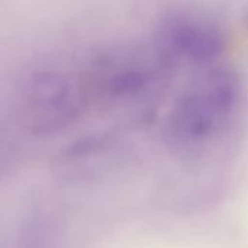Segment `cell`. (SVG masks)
Returning a JSON list of instances; mask_svg holds the SVG:
<instances>
[{
	"mask_svg": "<svg viewBox=\"0 0 248 248\" xmlns=\"http://www.w3.org/2000/svg\"><path fill=\"white\" fill-rule=\"evenodd\" d=\"M55 238L51 221L35 217L20 227L12 248H54Z\"/></svg>",
	"mask_w": 248,
	"mask_h": 248,
	"instance_id": "obj_2",
	"label": "cell"
},
{
	"mask_svg": "<svg viewBox=\"0 0 248 248\" xmlns=\"http://www.w3.org/2000/svg\"><path fill=\"white\" fill-rule=\"evenodd\" d=\"M89 100L83 77L61 70L31 73L17 92V118L33 135H52L73 125Z\"/></svg>",
	"mask_w": 248,
	"mask_h": 248,
	"instance_id": "obj_1",
	"label": "cell"
}]
</instances>
